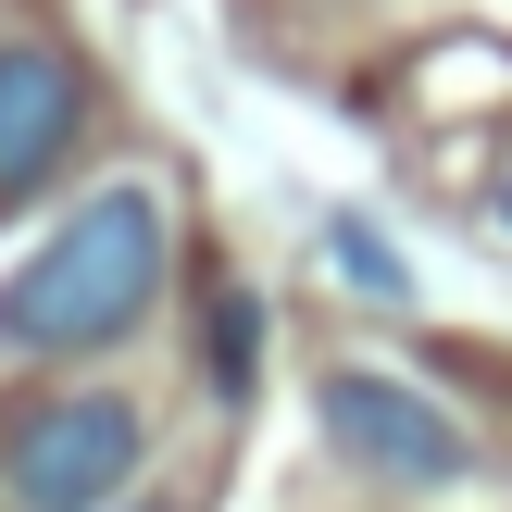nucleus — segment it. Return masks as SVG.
<instances>
[{
  "mask_svg": "<svg viewBox=\"0 0 512 512\" xmlns=\"http://www.w3.org/2000/svg\"><path fill=\"white\" fill-rule=\"evenodd\" d=\"M163 288V188H100L38 263L0 288V363H63V350H113Z\"/></svg>",
  "mask_w": 512,
  "mask_h": 512,
  "instance_id": "1",
  "label": "nucleus"
},
{
  "mask_svg": "<svg viewBox=\"0 0 512 512\" xmlns=\"http://www.w3.org/2000/svg\"><path fill=\"white\" fill-rule=\"evenodd\" d=\"M138 450H150L138 400H113V388L38 400V413L0 438V500L13 512H100L125 475H138Z\"/></svg>",
  "mask_w": 512,
  "mask_h": 512,
  "instance_id": "2",
  "label": "nucleus"
},
{
  "mask_svg": "<svg viewBox=\"0 0 512 512\" xmlns=\"http://www.w3.org/2000/svg\"><path fill=\"white\" fill-rule=\"evenodd\" d=\"M313 413H325V438H338L363 475H388V488H463V475H475V438L413 388V375L338 363V375L313 388Z\"/></svg>",
  "mask_w": 512,
  "mask_h": 512,
  "instance_id": "3",
  "label": "nucleus"
},
{
  "mask_svg": "<svg viewBox=\"0 0 512 512\" xmlns=\"http://www.w3.org/2000/svg\"><path fill=\"white\" fill-rule=\"evenodd\" d=\"M88 125V75L50 38H0V200H25Z\"/></svg>",
  "mask_w": 512,
  "mask_h": 512,
  "instance_id": "4",
  "label": "nucleus"
},
{
  "mask_svg": "<svg viewBox=\"0 0 512 512\" xmlns=\"http://www.w3.org/2000/svg\"><path fill=\"white\" fill-rule=\"evenodd\" d=\"M325 250H338V275H350L363 300H413V275H400V250H375L363 225H325Z\"/></svg>",
  "mask_w": 512,
  "mask_h": 512,
  "instance_id": "5",
  "label": "nucleus"
},
{
  "mask_svg": "<svg viewBox=\"0 0 512 512\" xmlns=\"http://www.w3.org/2000/svg\"><path fill=\"white\" fill-rule=\"evenodd\" d=\"M213 375H225V388L250 375V300H225V313H213Z\"/></svg>",
  "mask_w": 512,
  "mask_h": 512,
  "instance_id": "6",
  "label": "nucleus"
},
{
  "mask_svg": "<svg viewBox=\"0 0 512 512\" xmlns=\"http://www.w3.org/2000/svg\"><path fill=\"white\" fill-rule=\"evenodd\" d=\"M500 225H512V175H500Z\"/></svg>",
  "mask_w": 512,
  "mask_h": 512,
  "instance_id": "7",
  "label": "nucleus"
},
{
  "mask_svg": "<svg viewBox=\"0 0 512 512\" xmlns=\"http://www.w3.org/2000/svg\"><path fill=\"white\" fill-rule=\"evenodd\" d=\"M138 512H175V500H138Z\"/></svg>",
  "mask_w": 512,
  "mask_h": 512,
  "instance_id": "8",
  "label": "nucleus"
}]
</instances>
